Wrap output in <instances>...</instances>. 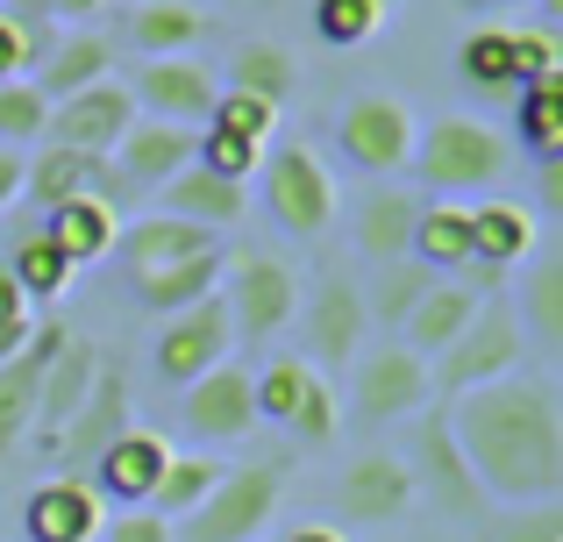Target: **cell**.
I'll use <instances>...</instances> for the list:
<instances>
[{
  "mask_svg": "<svg viewBox=\"0 0 563 542\" xmlns=\"http://www.w3.org/2000/svg\"><path fill=\"white\" fill-rule=\"evenodd\" d=\"M22 172H29V151H14V143H0V214L22 200Z\"/></svg>",
  "mask_w": 563,
  "mask_h": 542,
  "instance_id": "50",
  "label": "cell"
},
{
  "mask_svg": "<svg viewBox=\"0 0 563 542\" xmlns=\"http://www.w3.org/2000/svg\"><path fill=\"white\" fill-rule=\"evenodd\" d=\"M221 236H207V229L192 222H172V214H143V222H122V236H114V257L129 265V278H151L165 265H186V257L214 251Z\"/></svg>",
  "mask_w": 563,
  "mask_h": 542,
  "instance_id": "24",
  "label": "cell"
},
{
  "mask_svg": "<svg viewBox=\"0 0 563 542\" xmlns=\"http://www.w3.org/2000/svg\"><path fill=\"white\" fill-rule=\"evenodd\" d=\"M413 129H421V114L399 93H357L335 114V151H343V165L372 172V179H393L413 157Z\"/></svg>",
  "mask_w": 563,
  "mask_h": 542,
  "instance_id": "8",
  "label": "cell"
},
{
  "mask_svg": "<svg viewBox=\"0 0 563 542\" xmlns=\"http://www.w3.org/2000/svg\"><path fill=\"white\" fill-rule=\"evenodd\" d=\"M292 443L300 450H329L335 443V429H343V407H335V378L329 372H314L307 378V392H300V407H292Z\"/></svg>",
  "mask_w": 563,
  "mask_h": 542,
  "instance_id": "42",
  "label": "cell"
},
{
  "mask_svg": "<svg viewBox=\"0 0 563 542\" xmlns=\"http://www.w3.org/2000/svg\"><path fill=\"white\" fill-rule=\"evenodd\" d=\"M536 251H542V214L528 208V200L485 193L478 208H471V265H464V272H450V278H464L471 292H485V300H493L499 278L521 272Z\"/></svg>",
  "mask_w": 563,
  "mask_h": 542,
  "instance_id": "7",
  "label": "cell"
},
{
  "mask_svg": "<svg viewBox=\"0 0 563 542\" xmlns=\"http://www.w3.org/2000/svg\"><path fill=\"white\" fill-rule=\"evenodd\" d=\"M514 314H521L528 343L563 350V257H550V251L528 257V286H521V300H514Z\"/></svg>",
  "mask_w": 563,
  "mask_h": 542,
  "instance_id": "35",
  "label": "cell"
},
{
  "mask_svg": "<svg viewBox=\"0 0 563 542\" xmlns=\"http://www.w3.org/2000/svg\"><path fill=\"white\" fill-rule=\"evenodd\" d=\"M456 71H464L471 93H514V29L507 22H478L456 51Z\"/></svg>",
  "mask_w": 563,
  "mask_h": 542,
  "instance_id": "37",
  "label": "cell"
},
{
  "mask_svg": "<svg viewBox=\"0 0 563 542\" xmlns=\"http://www.w3.org/2000/svg\"><path fill=\"white\" fill-rule=\"evenodd\" d=\"M264 151H272V143H250V136H229V129L200 122V143H192V165H207V172H221V179L250 186V179H257V157H264Z\"/></svg>",
  "mask_w": 563,
  "mask_h": 542,
  "instance_id": "43",
  "label": "cell"
},
{
  "mask_svg": "<svg viewBox=\"0 0 563 542\" xmlns=\"http://www.w3.org/2000/svg\"><path fill=\"white\" fill-rule=\"evenodd\" d=\"M100 79H114V43L100 36V29H65V36L51 43V57L29 71V86H36L43 100L86 93V86H100Z\"/></svg>",
  "mask_w": 563,
  "mask_h": 542,
  "instance_id": "25",
  "label": "cell"
},
{
  "mask_svg": "<svg viewBox=\"0 0 563 542\" xmlns=\"http://www.w3.org/2000/svg\"><path fill=\"white\" fill-rule=\"evenodd\" d=\"M357 421L364 429H393V421H413L428 407V357L407 343H378V350H357Z\"/></svg>",
  "mask_w": 563,
  "mask_h": 542,
  "instance_id": "10",
  "label": "cell"
},
{
  "mask_svg": "<svg viewBox=\"0 0 563 542\" xmlns=\"http://www.w3.org/2000/svg\"><path fill=\"white\" fill-rule=\"evenodd\" d=\"M129 122H136V93H129V79H100V86H86V93L51 100V114H43V143H65V151H86V157H114V143L129 136Z\"/></svg>",
  "mask_w": 563,
  "mask_h": 542,
  "instance_id": "12",
  "label": "cell"
},
{
  "mask_svg": "<svg viewBox=\"0 0 563 542\" xmlns=\"http://www.w3.org/2000/svg\"><path fill=\"white\" fill-rule=\"evenodd\" d=\"M435 286V272H421L413 257H399V265H378V292L364 300V314L372 321H385V329H399V321L421 307V292Z\"/></svg>",
  "mask_w": 563,
  "mask_h": 542,
  "instance_id": "41",
  "label": "cell"
},
{
  "mask_svg": "<svg viewBox=\"0 0 563 542\" xmlns=\"http://www.w3.org/2000/svg\"><path fill=\"white\" fill-rule=\"evenodd\" d=\"M221 307H229L235 343L257 350L300 314V272L278 251H235L229 265H221Z\"/></svg>",
  "mask_w": 563,
  "mask_h": 542,
  "instance_id": "6",
  "label": "cell"
},
{
  "mask_svg": "<svg viewBox=\"0 0 563 542\" xmlns=\"http://www.w3.org/2000/svg\"><path fill=\"white\" fill-rule=\"evenodd\" d=\"M93 14H108V0H51V22H79V29H93Z\"/></svg>",
  "mask_w": 563,
  "mask_h": 542,
  "instance_id": "51",
  "label": "cell"
},
{
  "mask_svg": "<svg viewBox=\"0 0 563 542\" xmlns=\"http://www.w3.org/2000/svg\"><path fill=\"white\" fill-rule=\"evenodd\" d=\"M278 542H350L343 529H329V521H307V529H286Z\"/></svg>",
  "mask_w": 563,
  "mask_h": 542,
  "instance_id": "53",
  "label": "cell"
},
{
  "mask_svg": "<svg viewBox=\"0 0 563 542\" xmlns=\"http://www.w3.org/2000/svg\"><path fill=\"white\" fill-rule=\"evenodd\" d=\"M485 292H471L464 278H435V286L421 292V307H413L407 321H399V343L421 350V357H435V350H450L456 335H464V321L478 314Z\"/></svg>",
  "mask_w": 563,
  "mask_h": 542,
  "instance_id": "30",
  "label": "cell"
},
{
  "mask_svg": "<svg viewBox=\"0 0 563 542\" xmlns=\"http://www.w3.org/2000/svg\"><path fill=\"white\" fill-rule=\"evenodd\" d=\"M385 22H399V0H314V36L335 43V51L372 43Z\"/></svg>",
  "mask_w": 563,
  "mask_h": 542,
  "instance_id": "39",
  "label": "cell"
},
{
  "mask_svg": "<svg viewBox=\"0 0 563 542\" xmlns=\"http://www.w3.org/2000/svg\"><path fill=\"white\" fill-rule=\"evenodd\" d=\"M179 421L200 450H229V443H243L250 429H264L257 392H250V364H214V372H200L179 400Z\"/></svg>",
  "mask_w": 563,
  "mask_h": 542,
  "instance_id": "13",
  "label": "cell"
},
{
  "mask_svg": "<svg viewBox=\"0 0 563 542\" xmlns=\"http://www.w3.org/2000/svg\"><path fill=\"white\" fill-rule=\"evenodd\" d=\"M214 129H229V136H250V143H272L278 129V108H264V100L250 93H214V114H207Z\"/></svg>",
  "mask_w": 563,
  "mask_h": 542,
  "instance_id": "47",
  "label": "cell"
},
{
  "mask_svg": "<svg viewBox=\"0 0 563 542\" xmlns=\"http://www.w3.org/2000/svg\"><path fill=\"white\" fill-rule=\"evenodd\" d=\"M57 22H8L0 14V79H29V71L51 57Z\"/></svg>",
  "mask_w": 563,
  "mask_h": 542,
  "instance_id": "45",
  "label": "cell"
},
{
  "mask_svg": "<svg viewBox=\"0 0 563 542\" xmlns=\"http://www.w3.org/2000/svg\"><path fill=\"white\" fill-rule=\"evenodd\" d=\"M407 472H413V493H428V500L442 507V515H456V521H485V493H478V478H471V464H464V450H456V435H450V414H413V443H407Z\"/></svg>",
  "mask_w": 563,
  "mask_h": 542,
  "instance_id": "9",
  "label": "cell"
},
{
  "mask_svg": "<svg viewBox=\"0 0 563 542\" xmlns=\"http://www.w3.org/2000/svg\"><path fill=\"white\" fill-rule=\"evenodd\" d=\"M122 36H129L136 57H186L214 36V14H207L200 0H129Z\"/></svg>",
  "mask_w": 563,
  "mask_h": 542,
  "instance_id": "22",
  "label": "cell"
},
{
  "mask_svg": "<svg viewBox=\"0 0 563 542\" xmlns=\"http://www.w3.org/2000/svg\"><path fill=\"white\" fill-rule=\"evenodd\" d=\"M221 472H229L221 457H186V450H172L165 478H157V493H151V515H165V521L200 515V500L221 486Z\"/></svg>",
  "mask_w": 563,
  "mask_h": 542,
  "instance_id": "38",
  "label": "cell"
},
{
  "mask_svg": "<svg viewBox=\"0 0 563 542\" xmlns=\"http://www.w3.org/2000/svg\"><path fill=\"white\" fill-rule=\"evenodd\" d=\"M456 8H464V14H478V22H485V14H499V8H514V0H456Z\"/></svg>",
  "mask_w": 563,
  "mask_h": 542,
  "instance_id": "54",
  "label": "cell"
},
{
  "mask_svg": "<svg viewBox=\"0 0 563 542\" xmlns=\"http://www.w3.org/2000/svg\"><path fill=\"white\" fill-rule=\"evenodd\" d=\"M221 93H250V100H264V108H286V100L300 93V57L272 36H243L235 57H229V86H221Z\"/></svg>",
  "mask_w": 563,
  "mask_h": 542,
  "instance_id": "28",
  "label": "cell"
},
{
  "mask_svg": "<svg viewBox=\"0 0 563 542\" xmlns=\"http://www.w3.org/2000/svg\"><path fill=\"white\" fill-rule=\"evenodd\" d=\"M221 8H235V0H221Z\"/></svg>",
  "mask_w": 563,
  "mask_h": 542,
  "instance_id": "55",
  "label": "cell"
},
{
  "mask_svg": "<svg viewBox=\"0 0 563 542\" xmlns=\"http://www.w3.org/2000/svg\"><path fill=\"white\" fill-rule=\"evenodd\" d=\"M471 478L493 507H556L563 500V407L536 372L493 378L442 407Z\"/></svg>",
  "mask_w": 563,
  "mask_h": 542,
  "instance_id": "1",
  "label": "cell"
},
{
  "mask_svg": "<svg viewBox=\"0 0 563 542\" xmlns=\"http://www.w3.org/2000/svg\"><path fill=\"white\" fill-rule=\"evenodd\" d=\"M129 93H136V114H151V122H179V129H200L207 114H214V71L192 65V57H143L136 79H129Z\"/></svg>",
  "mask_w": 563,
  "mask_h": 542,
  "instance_id": "17",
  "label": "cell"
},
{
  "mask_svg": "<svg viewBox=\"0 0 563 542\" xmlns=\"http://www.w3.org/2000/svg\"><path fill=\"white\" fill-rule=\"evenodd\" d=\"M29 335H36V307H29V292L8 278V265H0V364H8Z\"/></svg>",
  "mask_w": 563,
  "mask_h": 542,
  "instance_id": "48",
  "label": "cell"
},
{
  "mask_svg": "<svg viewBox=\"0 0 563 542\" xmlns=\"http://www.w3.org/2000/svg\"><path fill=\"white\" fill-rule=\"evenodd\" d=\"M221 265H229V251H200V257H186V265H165V272H151V278H136V300L151 307V314H179V307L192 300H207V292H221Z\"/></svg>",
  "mask_w": 563,
  "mask_h": 542,
  "instance_id": "34",
  "label": "cell"
},
{
  "mask_svg": "<svg viewBox=\"0 0 563 542\" xmlns=\"http://www.w3.org/2000/svg\"><path fill=\"white\" fill-rule=\"evenodd\" d=\"M8 278L29 292V307H51V300L71 292V265H65V251H57L43 229H29V236L8 251Z\"/></svg>",
  "mask_w": 563,
  "mask_h": 542,
  "instance_id": "36",
  "label": "cell"
},
{
  "mask_svg": "<svg viewBox=\"0 0 563 542\" xmlns=\"http://www.w3.org/2000/svg\"><path fill=\"white\" fill-rule=\"evenodd\" d=\"M407 257L421 272L450 278L471 265V200H421V222H413V243Z\"/></svg>",
  "mask_w": 563,
  "mask_h": 542,
  "instance_id": "31",
  "label": "cell"
},
{
  "mask_svg": "<svg viewBox=\"0 0 563 542\" xmlns=\"http://www.w3.org/2000/svg\"><path fill=\"white\" fill-rule=\"evenodd\" d=\"M413 222H421V200L407 193V186L378 179L372 193L357 200V251L372 257V265H399L413 243Z\"/></svg>",
  "mask_w": 563,
  "mask_h": 542,
  "instance_id": "27",
  "label": "cell"
},
{
  "mask_svg": "<svg viewBox=\"0 0 563 542\" xmlns=\"http://www.w3.org/2000/svg\"><path fill=\"white\" fill-rule=\"evenodd\" d=\"M100 535H108V542H172V521L143 507V515H114V521H108Z\"/></svg>",
  "mask_w": 563,
  "mask_h": 542,
  "instance_id": "49",
  "label": "cell"
},
{
  "mask_svg": "<svg viewBox=\"0 0 563 542\" xmlns=\"http://www.w3.org/2000/svg\"><path fill=\"white\" fill-rule=\"evenodd\" d=\"M257 186H264V214H272L286 236L314 243L335 229V208H343V193H335V172L321 165L314 143H278V151L257 157Z\"/></svg>",
  "mask_w": 563,
  "mask_h": 542,
  "instance_id": "5",
  "label": "cell"
},
{
  "mask_svg": "<svg viewBox=\"0 0 563 542\" xmlns=\"http://www.w3.org/2000/svg\"><path fill=\"white\" fill-rule=\"evenodd\" d=\"M157 214H172V222H192V229H235L250 214V186H235V179H221V172H207V165H186V172H172L165 186H157Z\"/></svg>",
  "mask_w": 563,
  "mask_h": 542,
  "instance_id": "21",
  "label": "cell"
},
{
  "mask_svg": "<svg viewBox=\"0 0 563 542\" xmlns=\"http://www.w3.org/2000/svg\"><path fill=\"white\" fill-rule=\"evenodd\" d=\"M192 143H200V129H179V122H151V114H136V122H129V136L114 143V172H122L136 193H157L172 172L192 165Z\"/></svg>",
  "mask_w": 563,
  "mask_h": 542,
  "instance_id": "23",
  "label": "cell"
},
{
  "mask_svg": "<svg viewBox=\"0 0 563 542\" xmlns=\"http://www.w3.org/2000/svg\"><path fill=\"white\" fill-rule=\"evenodd\" d=\"M8 22H51V0H0Z\"/></svg>",
  "mask_w": 563,
  "mask_h": 542,
  "instance_id": "52",
  "label": "cell"
},
{
  "mask_svg": "<svg viewBox=\"0 0 563 542\" xmlns=\"http://www.w3.org/2000/svg\"><path fill=\"white\" fill-rule=\"evenodd\" d=\"M93 378H100V350L86 343V335H65V350L51 357V372H43V386H36V435H43V443H51V435L86 407Z\"/></svg>",
  "mask_w": 563,
  "mask_h": 542,
  "instance_id": "26",
  "label": "cell"
},
{
  "mask_svg": "<svg viewBox=\"0 0 563 542\" xmlns=\"http://www.w3.org/2000/svg\"><path fill=\"white\" fill-rule=\"evenodd\" d=\"M43 236L65 251V265H71V272H79V265H100V257L114 251V236H122V214H114L108 200L79 193V200H65V208L43 214Z\"/></svg>",
  "mask_w": 563,
  "mask_h": 542,
  "instance_id": "29",
  "label": "cell"
},
{
  "mask_svg": "<svg viewBox=\"0 0 563 542\" xmlns=\"http://www.w3.org/2000/svg\"><path fill=\"white\" fill-rule=\"evenodd\" d=\"M300 329H307V350H300V357L314 364V372H343V364H357L364 329H372L364 292L350 286V278H321V286L300 300Z\"/></svg>",
  "mask_w": 563,
  "mask_h": 542,
  "instance_id": "14",
  "label": "cell"
},
{
  "mask_svg": "<svg viewBox=\"0 0 563 542\" xmlns=\"http://www.w3.org/2000/svg\"><path fill=\"white\" fill-rule=\"evenodd\" d=\"M286 486H292V457L235 464V472H221V486L200 500V515H186V535H172V542H264Z\"/></svg>",
  "mask_w": 563,
  "mask_h": 542,
  "instance_id": "4",
  "label": "cell"
},
{
  "mask_svg": "<svg viewBox=\"0 0 563 542\" xmlns=\"http://www.w3.org/2000/svg\"><path fill=\"white\" fill-rule=\"evenodd\" d=\"M100 493L86 478H51L22 500V542H100L108 515H100Z\"/></svg>",
  "mask_w": 563,
  "mask_h": 542,
  "instance_id": "20",
  "label": "cell"
},
{
  "mask_svg": "<svg viewBox=\"0 0 563 542\" xmlns=\"http://www.w3.org/2000/svg\"><path fill=\"white\" fill-rule=\"evenodd\" d=\"M514 151H528L536 165L563 157V79L514 86Z\"/></svg>",
  "mask_w": 563,
  "mask_h": 542,
  "instance_id": "33",
  "label": "cell"
},
{
  "mask_svg": "<svg viewBox=\"0 0 563 542\" xmlns=\"http://www.w3.org/2000/svg\"><path fill=\"white\" fill-rule=\"evenodd\" d=\"M122 429H129V372H122L114 357H100V378H93V392H86V407H79V414H71L43 450H57L65 464H79V472H86V464H93Z\"/></svg>",
  "mask_w": 563,
  "mask_h": 542,
  "instance_id": "19",
  "label": "cell"
},
{
  "mask_svg": "<svg viewBox=\"0 0 563 542\" xmlns=\"http://www.w3.org/2000/svg\"><path fill=\"white\" fill-rule=\"evenodd\" d=\"M528 357V335H521V314H514L507 292H493V300H478V314L464 321V335H456L450 350H435L428 357V400L450 407L464 400V392L493 386V378H514Z\"/></svg>",
  "mask_w": 563,
  "mask_h": 542,
  "instance_id": "3",
  "label": "cell"
},
{
  "mask_svg": "<svg viewBox=\"0 0 563 542\" xmlns=\"http://www.w3.org/2000/svg\"><path fill=\"white\" fill-rule=\"evenodd\" d=\"M307 378H314V364L300 357V350H278V357H264V372H250V392H257V421H278L286 429L292 407H300Z\"/></svg>",
  "mask_w": 563,
  "mask_h": 542,
  "instance_id": "40",
  "label": "cell"
},
{
  "mask_svg": "<svg viewBox=\"0 0 563 542\" xmlns=\"http://www.w3.org/2000/svg\"><path fill=\"white\" fill-rule=\"evenodd\" d=\"M43 114H51V100L29 79H0V143H14V151L43 143Z\"/></svg>",
  "mask_w": 563,
  "mask_h": 542,
  "instance_id": "44",
  "label": "cell"
},
{
  "mask_svg": "<svg viewBox=\"0 0 563 542\" xmlns=\"http://www.w3.org/2000/svg\"><path fill=\"white\" fill-rule=\"evenodd\" d=\"M229 350H235L229 307H221V292H207V300L165 314V329H157V343H151V364H157V378H165V386H192L200 372L229 364Z\"/></svg>",
  "mask_w": 563,
  "mask_h": 542,
  "instance_id": "11",
  "label": "cell"
},
{
  "mask_svg": "<svg viewBox=\"0 0 563 542\" xmlns=\"http://www.w3.org/2000/svg\"><path fill=\"white\" fill-rule=\"evenodd\" d=\"M536 79H563V36L550 22L514 29V86H536Z\"/></svg>",
  "mask_w": 563,
  "mask_h": 542,
  "instance_id": "46",
  "label": "cell"
},
{
  "mask_svg": "<svg viewBox=\"0 0 563 542\" xmlns=\"http://www.w3.org/2000/svg\"><path fill=\"white\" fill-rule=\"evenodd\" d=\"M165 464H172V443H165L157 429H136V421H129V429L114 435V443L100 450L93 464H86V486H93L100 500L151 507V493H157V478H165Z\"/></svg>",
  "mask_w": 563,
  "mask_h": 542,
  "instance_id": "18",
  "label": "cell"
},
{
  "mask_svg": "<svg viewBox=\"0 0 563 542\" xmlns=\"http://www.w3.org/2000/svg\"><path fill=\"white\" fill-rule=\"evenodd\" d=\"M65 335H71L65 321H36V335L0 364V464L36 435V386H43V372H51V357L65 350Z\"/></svg>",
  "mask_w": 563,
  "mask_h": 542,
  "instance_id": "16",
  "label": "cell"
},
{
  "mask_svg": "<svg viewBox=\"0 0 563 542\" xmlns=\"http://www.w3.org/2000/svg\"><path fill=\"white\" fill-rule=\"evenodd\" d=\"M407 172L428 186L435 200H464V193H499L514 172V136H499L478 114H435L413 129V157Z\"/></svg>",
  "mask_w": 563,
  "mask_h": 542,
  "instance_id": "2",
  "label": "cell"
},
{
  "mask_svg": "<svg viewBox=\"0 0 563 542\" xmlns=\"http://www.w3.org/2000/svg\"><path fill=\"white\" fill-rule=\"evenodd\" d=\"M413 472L399 450H364V457L343 464V478H335V507H343L350 521H364V529H385V521H407L413 515Z\"/></svg>",
  "mask_w": 563,
  "mask_h": 542,
  "instance_id": "15",
  "label": "cell"
},
{
  "mask_svg": "<svg viewBox=\"0 0 563 542\" xmlns=\"http://www.w3.org/2000/svg\"><path fill=\"white\" fill-rule=\"evenodd\" d=\"M100 165H108V157H86V151H65V143H43V151L29 157V172H22V200H36V208L51 214V208H65V200L93 193Z\"/></svg>",
  "mask_w": 563,
  "mask_h": 542,
  "instance_id": "32",
  "label": "cell"
}]
</instances>
